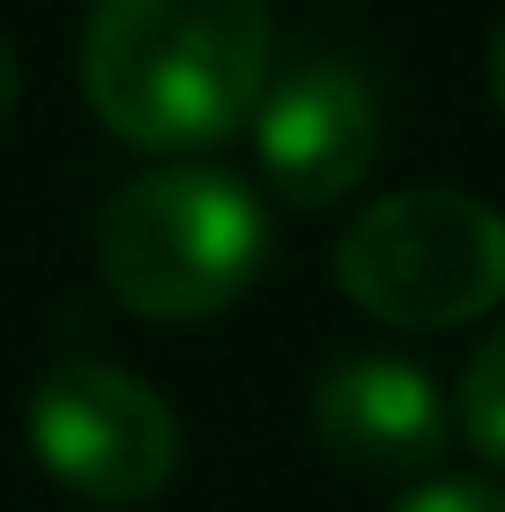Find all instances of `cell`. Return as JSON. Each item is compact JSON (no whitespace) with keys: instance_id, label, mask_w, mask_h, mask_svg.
<instances>
[{"instance_id":"6da1fadb","label":"cell","mask_w":505,"mask_h":512,"mask_svg":"<svg viewBox=\"0 0 505 512\" xmlns=\"http://www.w3.org/2000/svg\"><path fill=\"white\" fill-rule=\"evenodd\" d=\"M268 0H97L82 97L134 149H208L268 90Z\"/></svg>"},{"instance_id":"7a4b0ae2","label":"cell","mask_w":505,"mask_h":512,"mask_svg":"<svg viewBox=\"0 0 505 512\" xmlns=\"http://www.w3.org/2000/svg\"><path fill=\"white\" fill-rule=\"evenodd\" d=\"M97 268L142 320H208L268 268V208L231 171L164 164L112 193L97 223Z\"/></svg>"},{"instance_id":"3957f363","label":"cell","mask_w":505,"mask_h":512,"mask_svg":"<svg viewBox=\"0 0 505 512\" xmlns=\"http://www.w3.org/2000/svg\"><path fill=\"white\" fill-rule=\"evenodd\" d=\"M335 282L387 327H468L505 297V216L454 186L387 193L342 231Z\"/></svg>"},{"instance_id":"277c9868","label":"cell","mask_w":505,"mask_h":512,"mask_svg":"<svg viewBox=\"0 0 505 512\" xmlns=\"http://www.w3.org/2000/svg\"><path fill=\"white\" fill-rule=\"evenodd\" d=\"M30 453L90 505H142L179 468V416L134 372L60 364L30 394Z\"/></svg>"},{"instance_id":"5b68a950","label":"cell","mask_w":505,"mask_h":512,"mask_svg":"<svg viewBox=\"0 0 505 512\" xmlns=\"http://www.w3.org/2000/svg\"><path fill=\"white\" fill-rule=\"evenodd\" d=\"M253 149L290 208L342 201L379 156V104L372 82L342 60H312L283 75L253 104Z\"/></svg>"},{"instance_id":"8992f818","label":"cell","mask_w":505,"mask_h":512,"mask_svg":"<svg viewBox=\"0 0 505 512\" xmlns=\"http://www.w3.org/2000/svg\"><path fill=\"white\" fill-rule=\"evenodd\" d=\"M312 423L357 468H416L446 446V394L424 364L350 357L312 386Z\"/></svg>"},{"instance_id":"52a82bcc","label":"cell","mask_w":505,"mask_h":512,"mask_svg":"<svg viewBox=\"0 0 505 512\" xmlns=\"http://www.w3.org/2000/svg\"><path fill=\"white\" fill-rule=\"evenodd\" d=\"M461 431L476 438V453H491L505 468V327L468 357V379H461Z\"/></svg>"},{"instance_id":"ba28073f","label":"cell","mask_w":505,"mask_h":512,"mask_svg":"<svg viewBox=\"0 0 505 512\" xmlns=\"http://www.w3.org/2000/svg\"><path fill=\"white\" fill-rule=\"evenodd\" d=\"M394 512H505L498 483H476V475H454V483H424L416 498H402Z\"/></svg>"},{"instance_id":"9c48e42d","label":"cell","mask_w":505,"mask_h":512,"mask_svg":"<svg viewBox=\"0 0 505 512\" xmlns=\"http://www.w3.org/2000/svg\"><path fill=\"white\" fill-rule=\"evenodd\" d=\"M15 90H23V67H15V52H8V38H0V119H8V104H15Z\"/></svg>"},{"instance_id":"30bf717a","label":"cell","mask_w":505,"mask_h":512,"mask_svg":"<svg viewBox=\"0 0 505 512\" xmlns=\"http://www.w3.org/2000/svg\"><path fill=\"white\" fill-rule=\"evenodd\" d=\"M491 97H498V112H505V30H498V45H491Z\"/></svg>"}]
</instances>
